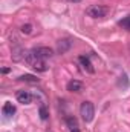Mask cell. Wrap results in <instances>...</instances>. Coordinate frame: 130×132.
<instances>
[{"label":"cell","mask_w":130,"mask_h":132,"mask_svg":"<svg viewBox=\"0 0 130 132\" xmlns=\"http://www.w3.org/2000/svg\"><path fill=\"white\" fill-rule=\"evenodd\" d=\"M32 94L31 92H28V91H18L17 92V101L18 103H22V104H29V103H32Z\"/></svg>","instance_id":"obj_6"},{"label":"cell","mask_w":130,"mask_h":132,"mask_svg":"<svg viewBox=\"0 0 130 132\" xmlns=\"http://www.w3.org/2000/svg\"><path fill=\"white\" fill-rule=\"evenodd\" d=\"M78 62H80L81 68H83L86 72H89V74H94V72H95V68H94V65L90 63L89 57H86V55H80V57H78Z\"/></svg>","instance_id":"obj_5"},{"label":"cell","mask_w":130,"mask_h":132,"mask_svg":"<svg viewBox=\"0 0 130 132\" xmlns=\"http://www.w3.org/2000/svg\"><path fill=\"white\" fill-rule=\"evenodd\" d=\"M25 55H26V51H25L23 48H14V49H12V59H14L15 62L25 60Z\"/></svg>","instance_id":"obj_9"},{"label":"cell","mask_w":130,"mask_h":132,"mask_svg":"<svg viewBox=\"0 0 130 132\" xmlns=\"http://www.w3.org/2000/svg\"><path fill=\"white\" fill-rule=\"evenodd\" d=\"M66 88H67L69 92H81L83 91V83L78 81V80H70Z\"/></svg>","instance_id":"obj_7"},{"label":"cell","mask_w":130,"mask_h":132,"mask_svg":"<svg viewBox=\"0 0 130 132\" xmlns=\"http://www.w3.org/2000/svg\"><path fill=\"white\" fill-rule=\"evenodd\" d=\"M80 115L86 123H90L95 117V106L92 101H83L80 106Z\"/></svg>","instance_id":"obj_1"},{"label":"cell","mask_w":130,"mask_h":132,"mask_svg":"<svg viewBox=\"0 0 130 132\" xmlns=\"http://www.w3.org/2000/svg\"><path fill=\"white\" fill-rule=\"evenodd\" d=\"M107 12H109V9L106 6H101V5H90L86 9V14L92 19H103L107 15Z\"/></svg>","instance_id":"obj_2"},{"label":"cell","mask_w":130,"mask_h":132,"mask_svg":"<svg viewBox=\"0 0 130 132\" xmlns=\"http://www.w3.org/2000/svg\"><path fill=\"white\" fill-rule=\"evenodd\" d=\"M66 125L70 128V131H72V129H78V121H77V118L72 117V115L66 118Z\"/></svg>","instance_id":"obj_11"},{"label":"cell","mask_w":130,"mask_h":132,"mask_svg":"<svg viewBox=\"0 0 130 132\" xmlns=\"http://www.w3.org/2000/svg\"><path fill=\"white\" fill-rule=\"evenodd\" d=\"M69 2H70V3H80L81 0H69Z\"/></svg>","instance_id":"obj_16"},{"label":"cell","mask_w":130,"mask_h":132,"mask_svg":"<svg viewBox=\"0 0 130 132\" xmlns=\"http://www.w3.org/2000/svg\"><path fill=\"white\" fill-rule=\"evenodd\" d=\"M20 81H26V83H38V78L35 75H31V74H25L22 77H18Z\"/></svg>","instance_id":"obj_10"},{"label":"cell","mask_w":130,"mask_h":132,"mask_svg":"<svg viewBox=\"0 0 130 132\" xmlns=\"http://www.w3.org/2000/svg\"><path fill=\"white\" fill-rule=\"evenodd\" d=\"M20 31H22L23 34H26V35L31 34L32 32V25H31V23H26V25H23V26L20 28Z\"/></svg>","instance_id":"obj_14"},{"label":"cell","mask_w":130,"mask_h":132,"mask_svg":"<svg viewBox=\"0 0 130 132\" xmlns=\"http://www.w3.org/2000/svg\"><path fill=\"white\" fill-rule=\"evenodd\" d=\"M40 118H41V120H48V118H49V112H48V108H46L44 104L40 106Z\"/></svg>","instance_id":"obj_13"},{"label":"cell","mask_w":130,"mask_h":132,"mask_svg":"<svg viewBox=\"0 0 130 132\" xmlns=\"http://www.w3.org/2000/svg\"><path fill=\"white\" fill-rule=\"evenodd\" d=\"M32 52L35 54V57H38V59H41V60L51 59V57L54 55V49L49 48V46H38V48L32 49Z\"/></svg>","instance_id":"obj_3"},{"label":"cell","mask_w":130,"mask_h":132,"mask_svg":"<svg viewBox=\"0 0 130 132\" xmlns=\"http://www.w3.org/2000/svg\"><path fill=\"white\" fill-rule=\"evenodd\" d=\"M121 28H124V29H127V31H130V15H127V17H124L123 20H119V23H118Z\"/></svg>","instance_id":"obj_12"},{"label":"cell","mask_w":130,"mask_h":132,"mask_svg":"<svg viewBox=\"0 0 130 132\" xmlns=\"http://www.w3.org/2000/svg\"><path fill=\"white\" fill-rule=\"evenodd\" d=\"M72 48V40L70 38H61L57 42V52L58 54H64Z\"/></svg>","instance_id":"obj_4"},{"label":"cell","mask_w":130,"mask_h":132,"mask_svg":"<svg viewBox=\"0 0 130 132\" xmlns=\"http://www.w3.org/2000/svg\"><path fill=\"white\" fill-rule=\"evenodd\" d=\"M2 112H3L6 117H12V115L15 114V106H14L12 103L6 101V103L3 104V108H2Z\"/></svg>","instance_id":"obj_8"},{"label":"cell","mask_w":130,"mask_h":132,"mask_svg":"<svg viewBox=\"0 0 130 132\" xmlns=\"http://www.w3.org/2000/svg\"><path fill=\"white\" fill-rule=\"evenodd\" d=\"M70 132H80V131H78V129H72Z\"/></svg>","instance_id":"obj_17"},{"label":"cell","mask_w":130,"mask_h":132,"mask_svg":"<svg viewBox=\"0 0 130 132\" xmlns=\"http://www.w3.org/2000/svg\"><path fill=\"white\" fill-rule=\"evenodd\" d=\"M9 71H11V69H9V68H3V69H2V72H3V74H8V72H9Z\"/></svg>","instance_id":"obj_15"}]
</instances>
